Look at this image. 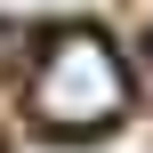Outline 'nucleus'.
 I'll return each mask as SVG.
<instances>
[{"mask_svg": "<svg viewBox=\"0 0 153 153\" xmlns=\"http://www.w3.org/2000/svg\"><path fill=\"white\" fill-rule=\"evenodd\" d=\"M145 89H153V24H145Z\"/></svg>", "mask_w": 153, "mask_h": 153, "instance_id": "obj_3", "label": "nucleus"}, {"mask_svg": "<svg viewBox=\"0 0 153 153\" xmlns=\"http://www.w3.org/2000/svg\"><path fill=\"white\" fill-rule=\"evenodd\" d=\"M16 56H24V32H16V24H8V16H0V73H8V65H16Z\"/></svg>", "mask_w": 153, "mask_h": 153, "instance_id": "obj_2", "label": "nucleus"}, {"mask_svg": "<svg viewBox=\"0 0 153 153\" xmlns=\"http://www.w3.org/2000/svg\"><path fill=\"white\" fill-rule=\"evenodd\" d=\"M24 105H32V121L56 129V137L113 129L121 105H129V65H121V48H113L97 24H56V32L32 48Z\"/></svg>", "mask_w": 153, "mask_h": 153, "instance_id": "obj_1", "label": "nucleus"}]
</instances>
